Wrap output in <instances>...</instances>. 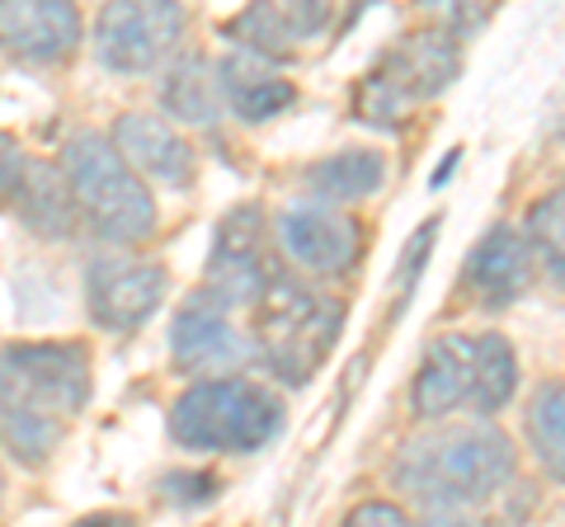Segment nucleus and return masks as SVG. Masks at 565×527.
<instances>
[{
    "label": "nucleus",
    "mask_w": 565,
    "mask_h": 527,
    "mask_svg": "<svg viewBox=\"0 0 565 527\" xmlns=\"http://www.w3.org/2000/svg\"><path fill=\"white\" fill-rule=\"evenodd\" d=\"M288 424L282 396L250 377H212L193 381L170 406V438L184 452L250 456L269 448Z\"/></svg>",
    "instance_id": "3"
},
{
    "label": "nucleus",
    "mask_w": 565,
    "mask_h": 527,
    "mask_svg": "<svg viewBox=\"0 0 565 527\" xmlns=\"http://www.w3.org/2000/svg\"><path fill=\"white\" fill-rule=\"evenodd\" d=\"M24 170H29V155L20 151V142H14V137L0 132V203H14V198H20Z\"/></svg>",
    "instance_id": "27"
},
{
    "label": "nucleus",
    "mask_w": 565,
    "mask_h": 527,
    "mask_svg": "<svg viewBox=\"0 0 565 527\" xmlns=\"http://www.w3.org/2000/svg\"><path fill=\"white\" fill-rule=\"evenodd\" d=\"M0 504H6V476H0Z\"/></svg>",
    "instance_id": "30"
},
{
    "label": "nucleus",
    "mask_w": 565,
    "mask_h": 527,
    "mask_svg": "<svg viewBox=\"0 0 565 527\" xmlns=\"http://www.w3.org/2000/svg\"><path fill=\"white\" fill-rule=\"evenodd\" d=\"M161 499L174 504V508H203L217 499V476H207V471H170V476H161Z\"/></svg>",
    "instance_id": "24"
},
{
    "label": "nucleus",
    "mask_w": 565,
    "mask_h": 527,
    "mask_svg": "<svg viewBox=\"0 0 565 527\" xmlns=\"http://www.w3.org/2000/svg\"><path fill=\"white\" fill-rule=\"evenodd\" d=\"M274 236L282 250H288V259L302 264L316 278H340L353 269V259H359V226H353L340 207H326L311 198H297L282 207L274 222Z\"/></svg>",
    "instance_id": "11"
},
{
    "label": "nucleus",
    "mask_w": 565,
    "mask_h": 527,
    "mask_svg": "<svg viewBox=\"0 0 565 527\" xmlns=\"http://www.w3.org/2000/svg\"><path fill=\"white\" fill-rule=\"evenodd\" d=\"M166 302V269L156 259L95 255L85 264V311L99 330L132 335Z\"/></svg>",
    "instance_id": "9"
},
{
    "label": "nucleus",
    "mask_w": 565,
    "mask_h": 527,
    "mask_svg": "<svg viewBox=\"0 0 565 527\" xmlns=\"http://www.w3.org/2000/svg\"><path fill=\"white\" fill-rule=\"evenodd\" d=\"M14 203H20V217H24L39 236H47V240H66V236L81 226L76 203H71L66 180L57 174V165L29 161L24 184H20V198H14Z\"/></svg>",
    "instance_id": "20"
},
{
    "label": "nucleus",
    "mask_w": 565,
    "mask_h": 527,
    "mask_svg": "<svg viewBox=\"0 0 565 527\" xmlns=\"http://www.w3.org/2000/svg\"><path fill=\"white\" fill-rule=\"evenodd\" d=\"M85 20L66 0H0V52L33 66L66 62L81 47Z\"/></svg>",
    "instance_id": "12"
},
{
    "label": "nucleus",
    "mask_w": 565,
    "mask_h": 527,
    "mask_svg": "<svg viewBox=\"0 0 565 527\" xmlns=\"http://www.w3.org/2000/svg\"><path fill=\"white\" fill-rule=\"evenodd\" d=\"M161 109H166V122L217 128V118H222L217 66H212L207 57H199V52H180L161 76Z\"/></svg>",
    "instance_id": "19"
},
{
    "label": "nucleus",
    "mask_w": 565,
    "mask_h": 527,
    "mask_svg": "<svg viewBox=\"0 0 565 527\" xmlns=\"http://www.w3.org/2000/svg\"><path fill=\"white\" fill-rule=\"evenodd\" d=\"M519 396V354L504 335H476V381H471V400L467 410L476 419L500 415L509 400Z\"/></svg>",
    "instance_id": "21"
},
{
    "label": "nucleus",
    "mask_w": 565,
    "mask_h": 527,
    "mask_svg": "<svg viewBox=\"0 0 565 527\" xmlns=\"http://www.w3.org/2000/svg\"><path fill=\"white\" fill-rule=\"evenodd\" d=\"M184 33H189L184 6H170V0H114L95 20V57L104 72L147 76L156 66L180 57Z\"/></svg>",
    "instance_id": "7"
},
{
    "label": "nucleus",
    "mask_w": 565,
    "mask_h": 527,
    "mask_svg": "<svg viewBox=\"0 0 565 527\" xmlns=\"http://www.w3.org/2000/svg\"><path fill=\"white\" fill-rule=\"evenodd\" d=\"M302 184H307L311 203H326V207L363 203L386 184V161H382V151H373V147H349V151L321 155L316 165H307Z\"/></svg>",
    "instance_id": "18"
},
{
    "label": "nucleus",
    "mask_w": 565,
    "mask_h": 527,
    "mask_svg": "<svg viewBox=\"0 0 565 527\" xmlns=\"http://www.w3.org/2000/svg\"><path fill=\"white\" fill-rule=\"evenodd\" d=\"M71 527H137L128 514H90V518H76Z\"/></svg>",
    "instance_id": "28"
},
{
    "label": "nucleus",
    "mask_w": 565,
    "mask_h": 527,
    "mask_svg": "<svg viewBox=\"0 0 565 527\" xmlns=\"http://www.w3.org/2000/svg\"><path fill=\"white\" fill-rule=\"evenodd\" d=\"M523 240H527V250H533V264H542L546 278L565 288V184L542 193V198L527 207Z\"/></svg>",
    "instance_id": "23"
},
{
    "label": "nucleus",
    "mask_w": 565,
    "mask_h": 527,
    "mask_svg": "<svg viewBox=\"0 0 565 527\" xmlns=\"http://www.w3.org/2000/svg\"><path fill=\"white\" fill-rule=\"evenodd\" d=\"M340 527H415L411 514L401 504H386V499H367V504H353Z\"/></svg>",
    "instance_id": "26"
},
{
    "label": "nucleus",
    "mask_w": 565,
    "mask_h": 527,
    "mask_svg": "<svg viewBox=\"0 0 565 527\" xmlns=\"http://www.w3.org/2000/svg\"><path fill=\"white\" fill-rule=\"evenodd\" d=\"M476 381V335H444L424 348L411 381V410L424 424H438L452 410H467Z\"/></svg>",
    "instance_id": "16"
},
{
    "label": "nucleus",
    "mask_w": 565,
    "mask_h": 527,
    "mask_svg": "<svg viewBox=\"0 0 565 527\" xmlns=\"http://www.w3.org/2000/svg\"><path fill=\"white\" fill-rule=\"evenodd\" d=\"M340 330H344V306L334 297L316 292L302 278L278 269L274 283L255 302L250 344H255V358L282 386H307L321 373L330 348L340 344Z\"/></svg>",
    "instance_id": "4"
},
{
    "label": "nucleus",
    "mask_w": 565,
    "mask_h": 527,
    "mask_svg": "<svg viewBox=\"0 0 565 527\" xmlns=\"http://www.w3.org/2000/svg\"><path fill=\"white\" fill-rule=\"evenodd\" d=\"M217 90H222V104L241 122H269V118L288 114L297 104V85L282 76L274 62H264V57H255V52H245V47H236L232 57H222Z\"/></svg>",
    "instance_id": "17"
},
{
    "label": "nucleus",
    "mask_w": 565,
    "mask_h": 527,
    "mask_svg": "<svg viewBox=\"0 0 565 527\" xmlns=\"http://www.w3.org/2000/svg\"><path fill=\"white\" fill-rule=\"evenodd\" d=\"M523 433H527V448H533L537 466L556 485H565V381H542L527 396Z\"/></svg>",
    "instance_id": "22"
},
{
    "label": "nucleus",
    "mask_w": 565,
    "mask_h": 527,
    "mask_svg": "<svg viewBox=\"0 0 565 527\" xmlns=\"http://www.w3.org/2000/svg\"><path fill=\"white\" fill-rule=\"evenodd\" d=\"M424 527H471V523H467V518H457V514H434Z\"/></svg>",
    "instance_id": "29"
},
{
    "label": "nucleus",
    "mask_w": 565,
    "mask_h": 527,
    "mask_svg": "<svg viewBox=\"0 0 565 527\" xmlns=\"http://www.w3.org/2000/svg\"><path fill=\"white\" fill-rule=\"evenodd\" d=\"M109 142L118 147V155L132 165V174L141 180H156V184H170V189H189L193 174H199V151L189 147V137L166 122L161 114H122L114 122V137Z\"/></svg>",
    "instance_id": "13"
},
{
    "label": "nucleus",
    "mask_w": 565,
    "mask_h": 527,
    "mask_svg": "<svg viewBox=\"0 0 565 527\" xmlns=\"http://www.w3.org/2000/svg\"><path fill=\"white\" fill-rule=\"evenodd\" d=\"M274 259H269V222H264L259 203H236L232 213L217 222L207 250V283L203 292L226 311L255 306L264 288L274 283Z\"/></svg>",
    "instance_id": "8"
},
{
    "label": "nucleus",
    "mask_w": 565,
    "mask_h": 527,
    "mask_svg": "<svg viewBox=\"0 0 565 527\" xmlns=\"http://www.w3.org/2000/svg\"><path fill=\"white\" fill-rule=\"evenodd\" d=\"M514 471H519L514 443L490 419L424 424L392 456V485L429 518L490 504L500 490H509Z\"/></svg>",
    "instance_id": "1"
},
{
    "label": "nucleus",
    "mask_w": 565,
    "mask_h": 527,
    "mask_svg": "<svg viewBox=\"0 0 565 527\" xmlns=\"http://www.w3.org/2000/svg\"><path fill=\"white\" fill-rule=\"evenodd\" d=\"M334 29V6L321 0H292V6H250L232 20V33L245 52H255L264 62L297 57L311 43H326Z\"/></svg>",
    "instance_id": "15"
},
{
    "label": "nucleus",
    "mask_w": 565,
    "mask_h": 527,
    "mask_svg": "<svg viewBox=\"0 0 565 527\" xmlns=\"http://www.w3.org/2000/svg\"><path fill=\"white\" fill-rule=\"evenodd\" d=\"M90 400V358L71 340L0 348V433L24 466H43L62 424Z\"/></svg>",
    "instance_id": "2"
},
{
    "label": "nucleus",
    "mask_w": 565,
    "mask_h": 527,
    "mask_svg": "<svg viewBox=\"0 0 565 527\" xmlns=\"http://www.w3.org/2000/svg\"><path fill=\"white\" fill-rule=\"evenodd\" d=\"M457 76H462V43L438 24L411 29L359 80V90H353V118L367 122V128L396 132L411 122L419 104L438 99Z\"/></svg>",
    "instance_id": "6"
},
{
    "label": "nucleus",
    "mask_w": 565,
    "mask_h": 527,
    "mask_svg": "<svg viewBox=\"0 0 565 527\" xmlns=\"http://www.w3.org/2000/svg\"><path fill=\"white\" fill-rule=\"evenodd\" d=\"M438 217H429V222H419V232L411 236V245H405V255H401V292H396V315H401V306L411 302V292H415V283H419V273H424V264H429V255H434V240H438Z\"/></svg>",
    "instance_id": "25"
},
{
    "label": "nucleus",
    "mask_w": 565,
    "mask_h": 527,
    "mask_svg": "<svg viewBox=\"0 0 565 527\" xmlns=\"http://www.w3.org/2000/svg\"><path fill=\"white\" fill-rule=\"evenodd\" d=\"M533 250L519 226H490V232L471 245V255L462 264V288L481 302L486 311H504L533 283Z\"/></svg>",
    "instance_id": "14"
},
{
    "label": "nucleus",
    "mask_w": 565,
    "mask_h": 527,
    "mask_svg": "<svg viewBox=\"0 0 565 527\" xmlns=\"http://www.w3.org/2000/svg\"><path fill=\"white\" fill-rule=\"evenodd\" d=\"M62 180L76 217L104 245H137L156 236V198L104 132H71L62 147Z\"/></svg>",
    "instance_id": "5"
},
{
    "label": "nucleus",
    "mask_w": 565,
    "mask_h": 527,
    "mask_svg": "<svg viewBox=\"0 0 565 527\" xmlns=\"http://www.w3.org/2000/svg\"><path fill=\"white\" fill-rule=\"evenodd\" d=\"M250 358H255V344L241 335L232 311L222 302H212L203 288L184 297V306L170 321V363L184 377H199V381L236 377V367Z\"/></svg>",
    "instance_id": "10"
}]
</instances>
